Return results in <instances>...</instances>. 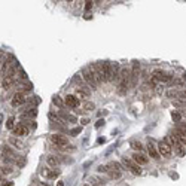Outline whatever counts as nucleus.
Segmentation results:
<instances>
[{"label":"nucleus","instance_id":"f257e3e1","mask_svg":"<svg viewBox=\"0 0 186 186\" xmlns=\"http://www.w3.org/2000/svg\"><path fill=\"white\" fill-rule=\"evenodd\" d=\"M82 78H83V81L86 82L88 85H91V88L95 89L97 88V79H95V75H94V70H93V66H89V67H85V69L82 70Z\"/></svg>","mask_w":186,"mask_h":186},{"label":"nucleus","instance_id":"f03ea898","mask_svg":"<svg viewBox=\"0 0 186 186\" xmlns=\"http://www.w3.org/2000/svg\"><path fill=\"white\" fill-rule=\"evenodd\" d=\"M173 81V78H171V75H167L165 71L162 70H155L153 71V75H152V82L153 83H168V82Z\"/></svg>","mask_w":186,"mask_h":186},{"label":"nucleus","instance_id":"7ed1b4c3","mask_svg":"<svg viewBox=\"0 0 186 186\" xmlns=\"http://www.w3.org/2000/svg\"><path fill=\"white\" fill-rule=\"evenodd\" d=\"M167 141H168V144L171 146V149L174 148V151L177 152V155H180V156H183L186 153V149H185V146L179 141V140L176 139L174 136H168L167 137Z\"/></svg>","mask_w":186,"mask_h":186},{"label":"nucleus","instance_id":"20e7f679","mask_svg":"<svg viewBox=\"0 0 186 186\" xmlns=\"http://www.w3.org/2000/svg\"><path fill=\"white\" fill-rule=\"evenodd\" d=\"M156 149H158V152H159V155L164 156V158H170V156H171V153H173V149H171V146L168 144V141H167V140L159 141V143H158V146H156Z\"/></svg>","mask_w":186,"mask_h":186},{"label":"nucleus","instance_id":"39448f33","mask_svg":"<svg viewBox=\"0 0 186 186\" xmlns=\"http://www.w3.org/2000/svg\"><path fill=\"white\" fill-rule=\"evenodd\" d=\"M94 75H95V79H97V83H101V82H106L104 79V67H103V63H95L93 66Z\"/></svg>","mask_w":186,"mask_h":186},{"label":"nucleus","instance_id":"423d86ee","mask_svg":"<svg viewBox=\"0 0 186 186\" xmlns=\"http://www.w3.org/2000/svg\"><path fill=\"white\" fill-rule=\"evenodd\" d=\"M51 141L57 146V148H66V146H69V140L67 137H64V136H61V134H51Z\"/></svg>","mask_w":186,"mask_h":186},{"label":"nucleus","instance_id":"0eeeda50","mask_svg":"<svg viewBox=\"0 0 186 186\" xmlns=\"http://www.w3.org/2000/svg\"><path fill=\"white\" fill-rule=\"evenodd\" d=\"M122 164L125 165V167H128V170L131 171V173H134V174H140L141 173V168H140V165H137V164L134 162L131 158H127V156H124L122 158Z\"/></svg>","mask_w":186,"mask_h":186},{"label":"nucleus","instance_id":"6e6552de","mask_svg":"<svg viewBox=\"0 0 186 186\" xmlns=\"http://www.w3.org/2000/svg\"><path fill=\"white\" fill-rule=\"evenodd\" d=\"M27 101V97H25V93H21V91H18V93L13 95V98H12V106L13 107H20V106H23L24 103Z\"/></svg>","mask_w":186,"mask_h":186},{"label":"nucleus","instance_id":"1a4fd4ad","mask_svg":"<svg viewBox=\"0 0 186 186\" xmlns=\"http://www.w3.org/2000/svg\"><path fill=\"white\" fill-rule=\"evenodd\" d=\"M103 67H104V79L106 82H112L113 81V64L109 63V61H104L103 63Z\"/></svg>","mask_w":186,"mask_h":186},{"label":"nucleus","instance_id":"9d476101","mask_svg":"<svg viewBox=\"0 0 186 186\" xmlns=\"http://www.w3.org/2000/svg\"><path fill=\"white\" fill-rule=\"evenodd\" d=\"M13 134H15V137H25V136L30 134V128L27 127L25 124H20L13 129Z\"/></svg>","mask_w":186,"mask_h":186},{"label":"nucleus","instance_id":"9b49d317","mask_svg":"<svg viewBox=\"0 0 186 186\" xmlns=\"http://www.w3.org/2000/svg\"><path fill=\"white\" fill-rule=\"evenodd\" d=\"M139 75H140V64L137 61L133 63V69H131V85H136L137 83V79H139Z\"/></svg>","mask_w":186,"mask_h":186},{"label":"nucleus","instance_id":"f8f14e48","mask_svg":"<svg viewBox=\"0 0 186 186\" xmlns=\"http://www.w3.org/2000/svg\"><path fill=\"white\" fill-rule=\"evenodd\" d=\"M134 162L137 164V165H146V164L149 162V159L141 153V152H136V153H133V158H131Z\"/></svg>","mask_w":186,"mask_h":186},{"label":"nucleus","instance_id":"ddd939ff","mask_svg":"<svg viewBox=\"0 0 186 186\" xmlns=\"http://www.w3.org/2000/svg\"><path fill=\"white\" fill-rule=\"evenodd\" d=\"M64 104L75 109V107L79 106V98H76V95H67V97L64 98Z\"/></svg>","mask_w":186,"mask_h":186},{"label":"nucleus","instance_id":"4468645a","mask_svg":"<svg viewBox=\"0 0 186 186\" xmlns=\"http://www.w3.org/2000/svg\"><path fill=\"white\" fill-rule=\"evenodd\" d=\"M40 174L46 179H57L60 176V171H55V170H49V168H42Z\"/></svg>","mask_w":186,"mask_h":186},{"label":"nucleus","instance_id":"2eb2a0df","mask_svg":"<svg viewBox=\"0 0 186 186\" xmlns=\"http://www.w3.org/2000/svg\"><path fill=\"white\" fill-rule=\"evenodd\" d=\"M148 152H149V155H151V158H153V159H159V152H158V149H156V146L153 144V143H148Z\"/></svg>","mask_w":186,"mask_h":186},{"label":"nucleus","instance_id":"dca6fc26","mask_svg":"<svg viewBox=\"0 0 186 186\" xmlns=\"http://www.w3.org/2000/svg\"><path fill=\"white\" fill-rule=\"evenodd\" d=\"M9 144H12L13 148H16V149H23L24 148V143L20 140V137H15V136H12V137H9Z\"/></svg>","mask_w":186,"mask_h":186},{"label":"nucleus","instance_id":"f3484780","mask_svg":"<svg viewBox=\"0 0 186 186\" xmlns=\"http://www.w3.org/2000/svg\"><path fill=\"white\" fill-rule=\"evenodd\" d=\"M15 76H5L3 78V81H2V86L5 88V89H8V88H11L12 85H13V82H15Z\"/></svg>","mask_w":186,"mask_h":186},{"label":"nucleus","instance_id":"a211bd4d","mask_svg":"<svg viewBox=\"0 0 186 186\" xmlns=\"http://www.w3.org/2000/svg\"><path fill=\"white\" fill-rule=\"evenodd\" d=\"M173 136H174L176 139L179 140L183 146H186V133L183 131V129H177V131H176V134H173Z\"/></svg>","mask_w":186,"mask_h":186},{"label":"nucleus","instance_id":"6ab92c4d","mask_svg":"<svg viewBox=\"0 0 186 186\" xmlns=\"http://www.w3.org/2000/svg\"><path fill=\"white\" fill-rule=\"evenodd\" d=\"M46 164L49 165V167H57V165H60V159L58 156H55V155H49V156H46Z\"/></svg>","mask_w":186,"mask_h":186},{"label":"nucleus","instance_id":"aec40b11","mask_svg":"<svg viewBox=\"0 0 186 186\" xmlns=\"http://www.w3.org/2000/svg\"><path fill=\"white\" fill-rule=\"evenodd\" d=\"M36 115H37V110H36L35 107H33V109H27V110H24L21 116H23V118H28V119H31V118H36Z\"/></svg>","mask_w":186,"mask_h":186},{"label":"nucleus","instance_id":"412c9836","mask_svg":"<svg viewBox=\"0 0 186 186\" xmlns=\"http://www.w3.org/2000/svg\"><path fill=\"white\" fill-rule=\"evenodd\" d=\"M82 109L86 110V112H89V110H94V109H95V104H94L93 101H83V103H82Z\"/></svg>","mask_w":186,"mask_h":186},{"label":"nucleus","instance_id":"4be33fe9","mask_svg":"<svg viewBox=\"0 0 186 186\" xmlns=\"http://www.w3.org/2000/svg\"><path fill=\"white\" fill-rule=\"evenodd\" d=\"M131 148H133V149H136V151H139V152L143 151V146H141V143H140V141H131Z\"/></svg>","mask_w":186,"mask_h":186},{"label":"nucleus","instance_id":"5701e85b","mask_svg":"<svg viewBox=\"0 0 186 186\" xmlns=\"http://www.w3.org/2000/svg\"><path fill=\"white\" fill-rule=\"evenodd\" d=\"M167 97H170V98H179V93H176L174 89H170L167 93Z\"/></svg>","mask_w":186,"mask_h":186},{"label":"nucleus","instance_id":"b1692460","mask_svg":"<svg viewBox=\"0 0 186 186\" xmlns=\"http://www.w3.org/2000/svg\"><path fill=\"white\" fill-rule=\"evenodd\" d=\"M173 104L176 107H186V101H182V100H174L173 101Z\"/></svg>","mask_w":186,"mask_h":186},{"label":"nucleus","instance_id":"393cba45","mask_svg":"<svg viewBox=\"0 0 186 186\" xmlns=\"http://www.w3.org/2000/svg\"><path fill=\"white\" fill-rule=\"evenodd\" d=\"M11 167H2L0 168V174H11Z\"/></svg>","mask_w":186,"mask_h":186},{"label":"nucleus","instance_id":"a878e982","mask_svg":"<svg viewBox=\"0 0 186 186\" xmlns=\"http://www.w3.org/2000/svg\"><path fill=\"white\" fill-rule=\"evenodd\" d=\"M13 121H15L13 118H9V119L6 121V128H8V129H12V128H13Z\"/></svg>","mask_w":186,"mask_h":186},{"label":"nucleus","instance_id":"bb28decb","mask_svg":"<svg viewBox=\"0 0 186 186\" xmlns=\"http://www.w3.org/2000/svg\"><path fill=\"white\" fill-rule=\"evenodd\" d=\"M109 174H110V177H112V179H119V177H121V171H109Z\"/></svg>","mask_w":186,"mask_h":186},{"label":"nucleus","instance_id":"cd10ccee","mask_svg":"<svg viewBox=\"0 0 186 186\" xmlns=\"http://www.w3.org/2000/svg\"><path fill=\"white\" fill-rule=\"evenodd\" d=\"M97 170H98L100 173H109V167H107V165H100Z\"/></svg>","mask_w":186,"mask_h":186},{"label":"nucleus","instance_id":"c85d7f7f","mask_svg":"<svg viewBox=\"0 0 186 186\" xmlns=\"http://www.w3.org/2000/svg\"><path fill=\"white\" fill-rule=\"evenodd\" d=\"M54 103L58 106V107H63V106H64V103L61 101V98H60V97H54Z\"/></svg>","mask_w":186,"mask_h":186},{"label":"nucleus","instance_id":"c756f323","mask_svg":"<svg viewBox=\"0 0 186 186\" xmlns=\"http://www.w3.org/2000/svg\"><path fill=\"white\" fill-rule=\"evenodd\" d=\"M91 8H93V2H85V11L88 12Z\"/></svg>","mask_w":186,"mask_h":186},{"label":"nucleus","instance_id":"7c9ffc66","mask_svg":"<svg viewBox=\"0 0 186 186\" xmlns=\"http://www.w3.org/2000/svg\"><path fill=\"white\" fill-rule=\"evenodd\" d=\"M70 133H71V136H78V134L81 133V128H73Z\"/></svg>","mask_w":186,"mask_h":186},{"label":"nucleus","instance_id":"2f4dec72","mask_svg":"<svg viewBox=\"0 0 186 186\" xmlns=\"http://www.w3.org/2000/svg\"><path fill=\"white\" fill-rule=\"evenodd\" d=\"M18 75L21 76V79H24V81L27 79V75H25V71H24V70H18Z\"/></svg>","mask_w":186,"mask_h":186},{"label":"nucleus","instance_id":"473e14b6","mask_svg":"<svg viewBox=\"0 0 186 186\" xmlns=\"http://www.w3.org/2000/svg\"><path fill=\"white\" fill-rule=\"evenodd\" d=\"M173 118H174L176 121H179V119H180V115H179V113H173Z\"/></svg>","mask_w":186,"mask_h":186},{"label":"nucleus","instance_id":"72a5a7b5","mask_svg":"<svg viewBox=\"0 0 186 186\" xmlns=\"http://www.w3.org/2000/svg\"><path fill=\"white\" fill-rule=\"evenodd\" d=\"M81 122H82V125H86V124H88V122H89V121H88V119H82Z\"/></svg>","mask_w":186,"mask_h":186},{"label":"nucleus","instance_id":"f704fd0d","mask_svg":"<svg viewBox=\"0 0 186 186\" xmlns=\"http://www.w3.org/2000/svg\"><path fill=\"white\" fill-rule=\"evenodd\" d=\"M57 186H64V183H63V182H58V185Z\"/></svg>","mask_w":186,"mask_h":186},{"label":"nucleus","instance_id":"c9c22d12","mask_svg":"<svg viewBox=\"0 0 186 186\" xmlns=\"http://www.w3.org/2000/svg\"><path fill=\"white\" fill-rule=\"evenodd\" d=\"M42 186H51V185H48V183H42Z\"/></svg>","mask_w":186,"mask_h":186},{"label":"nucleus","instance_id":"e433bc0d","mask_svg":"<svg viewBox=\"0 0 186 186\" xmlns=\"http://www.w3.org/2000/svg\"><path fill=\"white\" fill-rule=\"evenodd\" d=\"M83 186H91V185H83Z\"/></svg>","mask_w":186,"mask_h":186}]
</instances>
